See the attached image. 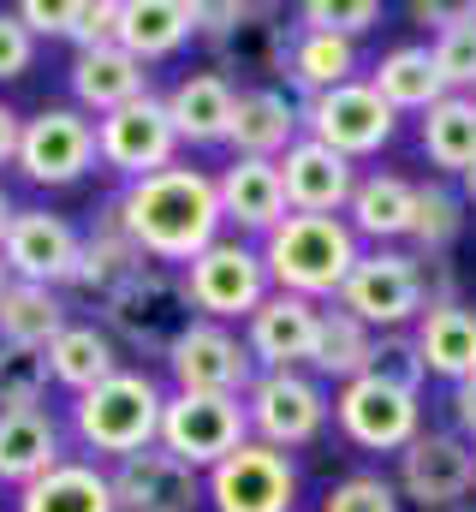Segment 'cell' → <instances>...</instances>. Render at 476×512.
<instances>
[{"label":"cell","mask_w":476,"mask_h":512,"mask_svg":"<svg viewBox=\"0 0 476 512\" xmlns=\"http://www.w3.org/2000/svg\"><path fill=\"white\" fill-rule=\"evenodd\" d=\"M179 280H185V298L203 322H250V310L274 292L262 251L244 239H215L203 256H191L179 268Z\"/></svg>","instance_id":"ba28073f"},{"label":"cell","mask_w":476,"mask_h":512,"mask_svg":"<svg viewBox=\"0 0 476 512\" xmlns=\"http://www.w3.org/2000/svg\"><path fill=\"white\" fill-rule=\"evenodd\" d=\"M334 304L369 334H405L423 316V262L411 251H363Z\"/></svg>","instance_id":"5b68a950"},{"label":"cell","mask_w":476,"mask_h":512,"mask_svg":"<svg viewBox=\"0 0 476 512\" xmlns=\"http://www.w3.org/2000/svg\"><path fill=\"white\" fill-rule=\"evenodd\" d=\"M36 66V36L18 24V12H0V84L24 78Z\"/></svg>","instance_id":"ee69618b"},{"label":"cell","mask_w":476,"mask_h":512,"mask_svg":"<svg viewBox=\"0 0 476 512\" xmlns=\"http://www.w3.org/2000/svg\"><path fill=\"white\" fill-rule=\"evenodd\" d=\"M459 233H465V197L453 185H441V179H423L417 185V215H411L417 256H447Z\"/></svg>","instance_id":"8d00e7d4"},{"label":"cell","mask_w":476,"mask_h":512,"mask_svg":"<svg viewBox=\"0 0 476 512\" xmlns=\"http://www.w3.org/2000/svg\"><path fill=\"white\" fill-rule=\"evenodd\" d=\"M471 471H476V447H471Z\"/></svg>","instance_id":"db71d44e"},{"label":"cell","mask_w":476,"mask_h":512,"mask_svg":"<svg viewBox=\"0 0 476 512\" xmlns=\"http://www.w3.org/2000/svg\"><path fill=\"white\" fill-rule=\"evenodd\" d=\"M322 512H405V501H399V489H393L387 477L357 471V477H346V483H334V489H328Z\"/></svg>","instance_id":"b9f144b4"},{"label":"cell","mask_w":476,"mask_h":512,"mask_svg":"<svg viewBox=\"0 0 476 512\" xmlns=\"http://www.w3.org/2000/svg\"><path fill=\"white\" fill-rule=\"evenodd\" d=\"M411 340H417L429 376H441V382H453V387L476 376V310L465 304V298L429 304V310L417 316Z\"/></svg>","instance_id":"d4e9b609"},{"label":"cell","mask_w":476,"mask_h":512,"mask_svg":"<svg viewBox=\"0 0 476 512\" xmlns=\"http://www.w3.org/2000/svg\"><path fill=\"white\" fill-rule=\"evenodd\" d=\"M119 512H197L203 501V471L173 459L167 447H143L108 471Z\"/></svg>","instance_id":"d6986e66"},{"label":"cell","mask_w":476,"mask_h":512,"mask_svg":"<svg viewBox=\"0 0 476 512\" xmlns=\"http://www.w3.org/2000/svg\"><path fill=\"white\" fill-rule=\"evenodd\" d=\"M352 227L357 239H375V251H387L393 239H411V215H417V185L399 173H369L352 191Z\"/></svg>","instance_id":"f1b7e54d"},{"label":"cell","mask_w":476,"mask_h":512,"mask_svg":"<svg viewBox=\"0 0 476 512\" xmlns=\"http://www.w3.org/2000/svg\"><path fill=\"white\" fill-rule=\"evenodd\" d=\"M48 352H30V346H6L0 340V411H42L48 399Z\"/></svg>","instance_id":"74e56055"},{"label":"cell","mask_w":476,"mask_h":512,"mask_svg":"<svg viewBox=\"0 0 476 512\" xmlns=\"http://www.w3.org/2000/svg\"><path fill=\"white\" fill-rule=\"evenodd\" d=\"M203 495L215 501V512H292V501H298L292 453H274L262 441H244L233 459H221L203 477Z\"/></svg>","instance_id":"5bb4252c"},{"label":"cell","mask_w":476,"mask_h":512,"mask_svg":"<svg viewBox=\"0 0 476 512\" xmlns=\"http://www.w3.org/2000/svg\"><path fill=\"white\" fill-rule=\"evenodd\" d=\"M197 42H209L215 54V72H280L286 78V60H292V42H298V24H286V12L274 6H203V30Z\"/></svg>","instance_id":"8992f818"},{"label":"cell","mask_w":476,"mask_h":512,"mask_svg":"<svg viewBox=\"0 0 476 512\" xmlns=\"http://www.w3.org/2000/svg\"><path fill=\"white\" fill-rule=\"evenodd\" d=\"M78 245H84V233H78L66 215L18 209L12 227H6L0 262H6V274L24 280V286H72V274H78Z\"/></svg>","instance_id":"2e32d148"},{"label":"cell","mask_w":476,"mask_h":512,"mask_svg":"<svg viewBox=\"0 0 476 512\" xmlns=\"http://www.w3.org/2000/svg\"><path fill=\"white\" fill-rule=\"evenodd\" d=\"M369 358H375V334L346 316L340 304H328L322 310V328H316V352H310V370L322 376V382H357V376H369Z\"/></svg>","instance_id":"836d02e7"},{"label":"cell","mask_w":476,"mask_h":512,"mask_svg":"<svg viewBox=\"0 0 476 512\" xmlns=\"http://www.w3.org/2000/svg\"><path fill=\"white\" fill-rule=\"evenodd\" d=\"M167 370H173L179 393H233V399H244V387L256 382V364H250L244 340L227 322H203V316L179 334V346L167 352Z\"/></svg>","instance_id":"e0dca14e"},{"label":"cell","mask_w":476,"mask_h":512,"mask_svg":"<svg viewBox=\"0 0 476 512\" xmlns=\"http://www.w3.org/2000/svg\"><path fill=\"white\" fill-rule=\"evenodd\" d=\"M161 405L167 393L149 370H119L72 399V435L102 459H131L161 441Z\"/></svg>","instance_id":"3957f363"},{"label":"cell","mask_w":476,"mask_h":512,"mask_svg":"<svg viewBox=\"0 0 476 512\" xmlns=\"http://www.w3.org/2000/svg\"><path fill=\"white\" fill-rule=\"evenodd\" d=\"M12 12L30 36H66V24H72V6H60V0H18Z\"/></svg>","instance_id":"f6af8a7d"},{"label":"cell","mask_w":476,"mask_h":512,"mask_svg":"<svg viewBox=\"0 0 476 512\" xmlns=\"http://www.w3.org/2000/svg\"><path fill=\"white\" fill-rule=\"evenodd\" d=\"M393 489H399V501H417L423 512L459 507L476 489L465 435H453V429H423V435L399 453V483H393Z\"/></svg>","instance_id":"9a60e30c"},{"label":"cell","mask_w":476,"mask_h":512,"mask_svg":"<svg viewBox=\"0 0 476 512\" xmlns=\"http://www.w3.org/2000/svg\"><path fill=\"white\" fill-rule=\"evenodd\" d=\"M304 137V114L286 90H238V108H233V161H280L292 143Z\"/></svg>","instance_id":"7402d4cb"},{"label":"cell","mask_w":476,"mask_h":512,"mask_svg":"<svg viewBox=\"0 0 476 512\" xmlns=\"http://www.w3.org/2000/svg\"><path fill=\"white\" fill-rule=\"evenodd\" d=\"M334 417H340L346 441L363 447V453H405L423 435L417 393H405V387H393V382H375V376H357V382L340 387Z\"/></svg>","instance_id":"4fadbf2b"},{"label":"cell","mask_w":476,"mask_h":512,"mask_svg":"<svg viewBox=\"0 0 476 512\" xmlns=\"http://www.w3.org/2000/svg\"><path fill=\"white\" fill-rule=\"evenodd\" d=\"M316 328H322V304L292 298V292H268L244 322V352H250L256 376L262 370H304L316 352Z\"/></svg>","instance_id":"ac0fdd59"},{"label":"cell","mask_w":476,"mask_h":512,"mask_svg":"<svg viewBox=\"0 0 476 512\" xmlns=\"http://www.w3.org/2000/svg\"><path fill=\"white\" fill-rule=\"evenodd\" d=\"M18 512H119L114 483L96 459H60L48 477L18 489Z\"/></svg>","instance_id":"f546056e"},{"label":"cell","mask_w":476,"mask_h":512,"mask_svg":"<svg viewBox=\"0 0 476 512\" xmlns=\"http://www.w3.org/2000/svg\"><path fill=\"white\" fill-rule=\"evenodd\" d=\"M149 268V256L131 245V233L119 227V215H114V203H108V215L84 233V245H78V274H72V286L78 292H96L102 304L114 298L119 286L131 280V274H143Z\"/></svg>","instance_id":"83f0119b"},{"label":"cell","mask_w":476,"mask_h":512,"mask_svg":"<svg viewBox=\"0 0 476 512\" xmlns=\"http://www.w3.org/2000/svg\"><path fill=\"white\" fill-rule=\"evenodd\" d=\"M453 18H459V6H429V0H411V24H423V30H435V36H441Z\"/></svg>","instance_id":"7dc6e473"},{"label":"cell","mask_w":476,"mask_h":512,"mask_svg":"<svg viewBox=\"0 0 476 512\" xmlns=\"http://www.w3.org/2000/svg\"><path fill=\"white\" fill-rule=\"evenodd\" d=\"M328 393L316 376L304 370H262L256 382L244 387V417H250V441L286 453V447H304L328 429Z\"/></svg>","instance_id":"9c48e42d"},{"label":"cell","mask_w":476,"mask_h":512,"mask_svg":"<svg viewBox=\"0 0 476 512\" xmlns=\"http://www.w3.org/2000/svg\"><path fill=\"white\" fill-rule=\"evenodd\" d=\"M244 441H250L244 399H233V393H167L161 441L155 447H167L191 471H215L221 459H233Z\"/></svg>","instance_id":"52a82bcc"},{"label":"cell","mask_w":476,"mask_h":512,"mask_svg":"<svg viewBox=\"0 0 476 512\" xmlns=\"http://www.w3.org/2000/svg\"><path fill=\"white\" fill-rule=\"evenodd\" d=\"M369 376L375 382H393L405 387V393H417L423 387V352H417V340H411V328L405 334H375V358H369Z\"/></svg>","instance_id":"60d3db41"},{"label":"cell","mask_w":476,"mask_h":512,"mask_svg":"<svg viewBox=\"0 0 476 512\" xmlns=\"http://www.w3.org/2000/svg\"><path fill=\"white\" fill-rule=\"evenodd\" d=\"M298 114H304V137L328 143V149L346 155L352 167L363 155H381V149L393 143V131H399V114L375 96L369 78H352V84H340V90L310 96Z\"/></svg>","instance_id":"30bf717a"},{"label":"cell","mask_w":476,"mask_h":512,"mask_svg":"<svg viewBox=\"0 0 476 512\" xmlns=\"http://www.w3.org/2000/svg\"><path fill=\"white\" fill-rule=\"evenodd\" d=\"M173 155H179V131L167 120V96H137L119 114L96 120V161L125 173V185L173 167Z\"/></svg>","instance_id":"7c38bea8"},{"label":"cell","mask_w":476,"mask_h":512,"mask_svg":"<svg viewBox=\"0 0 476 512\" xmlns=\"http://www.w3.org/2000/svg\"><path fill=\"white\" fill-rule=\"evenodd\" d=\"M102 322H108V334L125 340L131 352L167 358V352L179 346V334L197 322V310H191V298H185V280H179L173 268H155V262H149L143 274H131L114 298L102 304Z\"/></svg>","instance_id":"277c9868"},{"label":"cell","mask_w":476,"mask_h":512,"mask_svg":"<svg viewBox=\"0 0 476 512\" xmlns=\"http://www.w3.org/2000/svg\"><path fill=\"white\" fill-rule=\"evenodd\" d=\"M375 24H381V0H304L298 6V30H316V36H346V42H357Z\"/></svg>","instance_id":"ab89813d"},{"label":"cell","mask_w":476,"mask_h":512,"mask_svg":"<svg viewBox=\"0 0 476 512\" xmlns=\"http://www.w3.org/2000/svg\"><path fill=\"white\" fill-rule=\"evenodd\" d=\"M215 197H221V221H233L238 233L268 239L286 221V185L274 161H227L215 179Z\"/></svg>","instance_id":"cb8c5ba5"},{"label":"cell","mask_w":476,"mask_h":512,"mask_svg":"<svg viewBox=\"0 0 476 512\" xmlns=\"http://www.w3.org/2000/svg\"><path fill=\"white\" fill-rule=\"evenodd\" d=\"M471 102H476V96H471Z\"/></svg>","instance_id":"11a10c76"},{"label":"cell","mask_w":476,"mask_h":512,"mask_svg":"<svg viewBox=\"0 0 476 512\" xmlns=\"http://www.w3.org/2000/svg\"><path fill=\"white\" fill-rule=\"evenodd\" d=\"M375 96L393 108V114H429L435 102H447V84L435 72V54L423 42H405V48H387L375 60Z\"/></svg>","instance_id":"4dcf8cb0"},{"label":"cell","mask_w":476,"mask_h":512,"mask_svg":"<svg viewBox=\"0 0 476 512\" xmlns=\"http://www.w3.org/2000/svg\"><path fill=\"white\" fill-rule=\"evenodd\" d=\"M423 155L441 173H471L476 167V102L471 96H447L423 114Z\"/></svg>","instance_id":"d590c367"},{"label":"cell","mask_w":476,"mask_h":512,"mask_svg":"<svg viewBox=\"0 0 476 512\" xmlns=\"http://www.w3.org/2000/svg\"><path fill=\"white\" fill-rule=\"evenodd\" d=\"M18 137H24V114L0 102V167H18Z\"/></svg>","instance_id":"bcb514c9"},{"label":"cell","mask_w":476,"mask_h":512,"mask_svg":"<svg viewBox=\"0 0 476 512\" xmlns=\"http://www.w3.org/2000/svg\"><path fill=\"white\" fill-rule=\"evenodd\" d=\"M66 459V429L42 411H0V483L30 489Z\"/></svg>","instance_id":"484cf974"},{"label":"cell","mask_w":476,"mask_h":512,"mask_svg":"<svg viewBox=\"0 0 476 512\" xmlns=\"http://www.w3.org/2000/svg\"><path fill=\"white\" fill-rule=\"evenodd\" d=\"M119 227L131 233V245L149 256L155 268L167 262H191L203 256L215 239H221V197H215V179L197 173V167H161L149 179H131L125 191L114 197Z\"/></svg>","instance_id":"6da1fadb"},{"label":"cell","mask_w":476,"mask_h":512,"mask_svg":"<svg viewBox=\"0 0 476 512\" xmlns=\"http://www.w3.org/2000/svg\"><path fill=\"white\" fill-rule=\"evenodd\" d=\"M114 18H119V0H72L66 42H78V54L102 48V42H114Z\"/></svg>","instance_id":"7bdbcfd3"},{"label":"cell","mask_w":476,"mask_h":512,"mask_svg":"<svg viewBox=\"0 0 476 512\" xmlns=\"http://www.w3.org/2000/svg\"><path fill=\"white\" fill-rule=\"evenodd\" d=\"M125 364H119V346L108 328H96V322H66L60 328V340L48 346V376L60 387H72V393H90V387H102L108 376H119Z\"/></svg>","instance_id":"1f68e13d"},{"label":"cell","mask_w":476,"mask_h":512,"mask_svg":"<svg viewBox=\"0 0 476 512\" xmlns=\"http://www.w3.org/2000/svg\"><path fill=\"white\" fill-rule=\"evenodd\" d=\"M352 78H357V42L298 30L292 60H286V84H298V90H304V102H310V96H322V90H340V84H352Z\"/></svg>","instance_id":"e575fe53"},{"label":"cell","mask_w":476,"mask_h":512,"mask_svg":"<svg viewBox=\"0 0 476 512\" xmlns=\"http://www.w3.org/2000/svg\"><path fill=\"white\" fill-rule=\"evenodd\" d=\"M441 512H476V507H471V501H459V507H441Z\"/></svg>","instance_id":"f5cc1de1"},{"label":"cell","mask_w":476,"mask_h":512,"mask_svg":"<svg viewBox=\"0 0 476 512\" xmlns=\"http://www.w3.org/2000/svg\"><path fill=\"white\" fill-rule=\"evenodd\" d=\"M233 108H238V90L221 72H185L167 90V120L179 131V143H227Z\"/></svg>","instance_id":"4316f807"},{"label":"cell","mask_w":476,"mask_h":512,"mask_svg":"<svg viewBox=\"0 0 476 512\" xmlns=\"http://www.w3.org/2000/svg\"><path fill=\"white\" fill-rule=\"evenodd\" d=\"M357 233L340 215H286L268 239H262V268L274 292L292 298H340V286L352 280L357 268Z\"/></svg>","instance_id":"7a4b0ae2"},{"label":"cell","mask_w":476,"mask_h":512,"mask_svg":"<svg viewBox=\"0 0 476 512\" xmlns=\"http://www.w3.org/2000/svg\"><path fill=\"white\" fill-rule=\"evenodd\" d=\"M203 30V0H119L114 42L131 60H167Z\"/></svg>","instance_id":"44dd1931"},{"label":"cell","mask_w":476,"mask_h":512,"mask_svg":"<svg viewBox=\"0 0 476 512\" xmlns=\"http://www.w3.org/2000/svg\"><path fill=\"white\" fill-rule=\"evenodd\" d=\"M6 286H12V274H6V262H0V292H6Z\"/></svg>","instance_id":"816d5d0a"},{"label":"cell","mask_w":476,"mask_h":512,"mask_svg":"<svg viewBox=\"0 0 476 512\" xmlns=\"http://www.w3.org/2000/svg\"><path fill=\"white\" fill-rule=\"evenodd\" d=\"M66 78H72V102H78V114H96V120H108V114H119L125 102L149 96V66L131 60L119 42L84 48V54L72 60Z\"/></svg>","instance_id":"603a6c76"},{"label":"cell","mask_w":476,"mask_h":512,"mask_svg":"<svg viewBox=\"0 0 476 512\" xmlns=\"http://www.w3.org/2000/svg\"><path fill=\"white\" fill-rule=\"evenodd\" d=\"M274 167L286 185V215H340L357 191V167L316 137H298Z\"/></svg>","instance_id":"ffe728a7"},{"label":"cell","mask_w":476,"mask_h":512,"mask_svg":"<svg viewBox=\"0 0 476 512\" xmlns=\"http://www.w3.org/2000/svg\"><path fill=\"white\" fill-rule=\"evenodd\" d=\"M453 423H459L465 435H476V376L453 387Z\"/></svg>","instance_id":"c3c4849f"},{"label":"cell","mask_w":476,"mask_h":512,"mask_svg":"<svg viewBox=\"0 0 476 512\" xmlns=\"http://www.w3.org/2000/svg\"><path fill=\"white\" fill-rule=\"evenodd\" d=\"M96 167V120L78 114V108H42L24 120V137H18V173L30 185H78L84 173Z\"/></svg>","instance_id":"8fae6325"},{"label":"cell","mask_w":476,"mask_h":512,"mask_svg":"<svg viewBox=\"0 0 476 512\" xmlns=\"http://www.w3.org/2000/svg\"><path fill=\"white\" fill-rule=\"evenodd\" d=\"M12 215H18V203H12V191L0 185V245H6V227H12Z\"/></svg>","instance_id":"681fc988"},{"label":"cell","mask_w":476,"mask_h":512,"mask_svg":"<svg viewBox=\"0 0 476 512\" xmlns=\"http://www.w3.org/2000/svg\"><path fill=\"white\" fill-rule=\"evenodd\" d=\"M465 197H471V203H476V167H471V173H465Z\"/></svg>","instance_id":"f907efd6"},{"label":"cell","mask_w":476,"mask_h":512,"mask_svg":"<svg viewBox=\"0 0 476 512\" xmlns=\"http://www.w3.org/2000/svg\"><path fill=\"white\" fill-rule=\"evenodd\" d=\"M429 54H435V72H441L447 96L476 90V6H459V18L429 42Z\"/></svg>","instance_id":"f35d334b"},{"label":"cell","mask_w":476,"mask_h":512,"mask_svg":"<svg viewBox=\"0 0 476 512\" xmlns=\"http://www.w3.org/2000/svg\"><path fill=\"white\" fill-rule=\"evenodd\" d=\"M66 322H72V316H66V304H60L54 286H24V280H12V286L0 292V340H6V346L48 352Z\"/></svg>","instance_id":"d6a6232c"}]
</instances>
